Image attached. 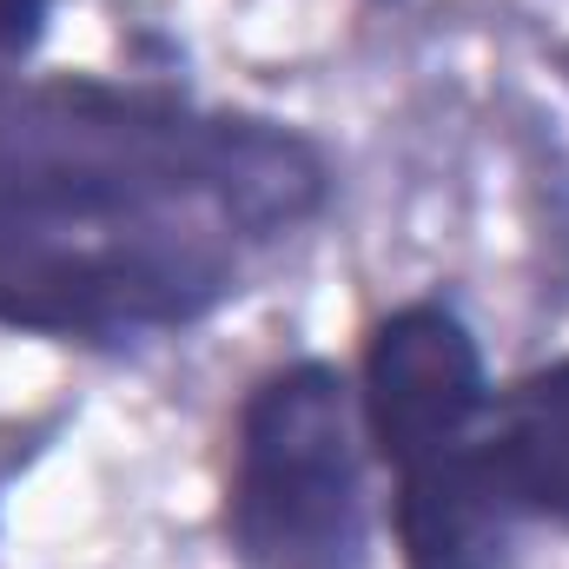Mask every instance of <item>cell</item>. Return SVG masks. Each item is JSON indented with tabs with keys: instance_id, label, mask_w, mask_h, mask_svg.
<instances>
[{
	"instance_id": "obj_5",
	"label": "cell",
	"mask_w": 569,
	"mask_h": 569,
	"mask_svg": "<svg viewBox=\"0 0 569 569\" xmlns=\"http://www.w3.org/2000/svg\"><path fill=\"white\" fill-rule=\"evenodd\" d=\"M53 27V0H0V73H20Z\"/></svg>"
},
{
	"instance_id": "obj_1",
	"label": "cell",
	"mask_w": 569,
	"mask_h": 569,
	"mask_svg": "<svg viewBox=\"0 0 569 569\" xmlns=\"http://www.w3.org/2000/svg\"><path fill=\"white\" fill-rule=\"evenodd\" d=\"M331 152L172 80L0 73V331L127 351L226 311L325 219Z\"/></svg>"
},
{
	"instance_id": "obj_3",
	"label": "cell",
	"mask_w": 569,
	"mask_h": 569,
	"mask_svg": "<svg viewBox=\"0 0 569 569\" xmlns=\"http://www.w3.org/2000/svg\"><path fill=\"white\" fill-rule=\"evenodd\" d=\"M358 391L331 358H284L232 418L219 530L239 569H371Z\"/></svg>"
},
{
	"instance_id": "obj_4",
	"label": "cell",
	"mask_w": 569,
	"mask_h": 569,
	"mask_svg": "<svg viewBox=\"0 0 569 569\" xmlns=\"http://www.w3.org/2000/svg\"><path fill=\"white\" fill-rule=\"evenodd\" d=\"M483 463L517 523L569 537V351L530 365L490 398Z\"/></svg>"
},
{
	"instance_id": "obj_2",
	"label": "cell",
	"mask_w": 569,
	"mask_h": 569,
	"mask_svg": "<svg viewBox=\"0 0 569 569\" xmlns=\"http://www.w3.org/2000/svg\"><path fill=\"white\" fill-rule=\"evenodd\" d=\"M358 425L371 463L391 477V543L405 569H517L523 523L503 510L483 425L490 365L470 318L443 298H405L371 318L358 351Z\"/></svg>"
}]
</instances>
